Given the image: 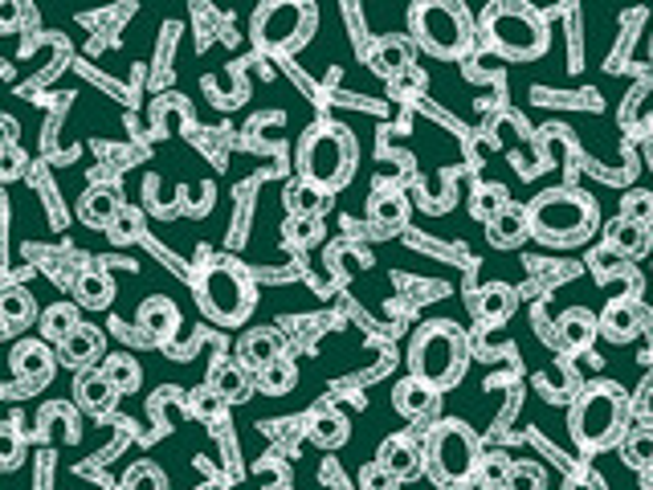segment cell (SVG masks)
<instances>
[{
    "mask_svg": "<svg viewBox=\"0 0 653 490\" xmlns=\"http://www.w3.org/2000/svg\"><path fill=\"white\" fill-rule=\"evenodd\" d=\"M507 453H482V466H478V482L486 490H503V482H507Z\"/></svg>",
    "mask_w": 653,
    "mask_h": 490,
    "instance_id": "cell-39",
    "label": "cell"
},
{
    "mask_svg": "<svg viewBox=\"0 0 653 490\" xmlns=\"http://www.w3.org/2000/svg\"><path fill=\"white\" fill-rule=\"evenodd\" d=\"M310 438H315V446H323V450H335V446H344L347 441V421L335 409L315 413V421H310Z\"/></svg>",
    "mask_w": 653,
    "mask_h": 490,
    "instance_id": "cell-33",
    "label": "cell"
},
{
    "mask_svg": "<svg viewBox=\"0 0 653 490\" xmlns=\"http://www.w3.org/2000/svg\"><path fill=\"white\" fill-rule=\"evenodd\" d=\"M21 462V434L17 421H0V470H13Z\"/></svg>",
    "mask_w": 653,
    "mask_h": 490,
    "instance_id": "cell-40",
    "label": "cell"
},
{
    "mask_svg": "<svg viewBox=\"0 0 653 490\" xmlns=\"http://www.w3.org/2000/svg\"><path fill=\"white\" fill-rule=\"evenodd\" d=\"M192 286H197L200 311L213 319V323H221V327H238V323H245L257 303L250 274H245L238 262H229V258H209V262H200Z\"/></svg>",
    "mask_w": 653,
    "mask_h": 490,
    "instance_id": "cell-5",
    "label": "cell"
},
{
    "mask_svg": "<svg viewBox=\"0 0 653 490\" xmlns=\"http://www.w3.org/2000/svg\"><path fill=\"white\" fill-rule=\"evenodd\" d=\"M466 356V332L457 323H450V319H433L425 327H417L413 344H409V376L425 380V385H433L441 393V388L462 380Z\"/></svg>",
    "mask_w": 653,
    "mask_h": 490,
    "instance_id": "cell-3",
    "label": "cell"
},
{
    "mask_svg": "<svg viewBox=\"0 0 653 490\" xmlns=\"http://www.w3.org/2000/svg\"><path fill=\"white\" fill-rule=\"evenodd\" d=\"M209 388H213L225 405H241V400L250 397L254 380H250V368H241L238 359H221V364H213V372H209Z\"/></svg>",
    "mask_w": 653,
    "mask_h": 490,
    "instance_id": "cell-21",
    "label": "cell"
},
{
    "mask_svg": "<svg viewBox=\"0 0 653 490\" xmlns=\"http://www.w3.org/2000/svg\"><path fill=\"white\" fill-rule=\"evenodd\" d=\"M617 446H621V458H625V466H633V470H645V466L653 462V425H629Z\"/></svg>",
    "mask_w": 653,
    "mask_h": 490,
    "instance_id": "cell-28",
    "label": "cell"
},
{
    "mask_svg": "<svg viewBox=\"0 0 653 490\" xmlns=\"http://www.w3.org/2000/svg\"><path fill=\"white\" fill-rule=\"evenodd\" d=\"M413 45H421L433 58H462L474 45V21L454 0H421L409 9Z\"/></svg>",
    "mask_w": 653,
    "mask_h": 490,
    "instance_id": "cell-7",
    "label": "cell"
},
{
    "mask_svg": "<svg viewBox=\"0 0 653 490\" xmlns=\"http://www.w3.org/2000/svg\"><path fill=\"white\" fill-rule=\"evenodd\" d=\"M621 221H633V226H653V192L645 188H633L629 197H621Z\"/></svg>",
    "mask_w": 653,
    "mask_h": 490,
    "instance_id": "cell-37",
    "label": "cell"
},
{
    "mask_svg": "<svg viewBox=\"0 0 653 490\" xmlns=\"http://www.w3.org/2000/svg\"><path fill=\"white\" fill-rule=\"evenodd\" d=\"M597 332L604 335V340H613V344H629V340H638V332H641L638 303H633V299H613V303L597 315Z\"/></svg>",
    "mask_w": 653,
    "mask_h": 490,
    "instance_id": "cell-14",
    "label": "cell"
},
{
    "mask_svg": "<svg viewBox=\"0 0 653 490\" xmlns=\"http://www.w3.org/2000/svg\"><path fill=\"white\" fill-rule=\"evenodd\" d=\"M110 490H123V487H110Z\"/></svg>",
    "mask_w": 653,
    "mask_h": 490,
    "instance_id": "cell-48",
    "label": "cell"
},
{
    "mask_svg": "<svg viewBox=\"0 0 653 490\" xmlns=\"http://www.w3.org/2000/svg\"><path fill=\"white\" fill-rule=\"evenodd\" d=\"M376 462L385 466V470H392L400 482H409V478H417L425 470V450H421L413 438L397 434V438H388L385 446H380V458H376Z\"/></svg>",
    "mask_w": 653,
    "mask_h": 490,
    "instance_id": "cell-15",
    "label": "cell"
},
{
    "mask_svg": "<svg viewBox=\"0 0 653 490\" xmlns=\"http://www.w3.org/2000/svg\"><path fill=\"white\" fill-rule=\"evenodd\" d=\"M74 393H78V405L91 413V417H107V413L115 409V400H119V393L110 388V380L103 376V368H82Z\"/></svg>",
    "mask_w": 653,
    "mask_h": 490,
    "instance_id": "cell-20",
    "label": "cell"
},
{
    "mask_svg": "<svg viewBox=\"0 0 653 490\" xmlns=\"http://www.w3.org/2000/svg\"><path fill=\"white\" fill-rule=\"evenodd\" d=\"M319 238V217H291L286 221V241L291 246H310Z\"/></svg>",
    "mask_w": 653,
    "mask_h": 490,
    "instance_id": "cell-42",
    "label": "cell"
},
{
    "mask_svg": "<svg viewBox=\"0 0 653 490\" xmlns=\"http://www.w3.org/2000/svg\"><path fill=\"white\" fill-rule=\"evenodd\" d=\"M625 434V388L613 380L588 385L572 405V438L584 450H609Z\"/></svg>",
    "mask_w": 653,
    "mask_h": 490,
    "instance_id": "cell-6",
    "label": "cell"
},
{
    "mask_svg": "<svg viewBox=\"0 0 653 490\" xmlns=\"http://www.w3.org/2000/svg\"><path fill=\"white\" fill-rule=\"evenodd\" d=\"M486 238H491V246H498V250H515V246H523V241L531 238V226H527V209H519V205H507V209H503L491 221Z\"/></svg>",
    "mask_w": 653,
    "mask_h": 490,
    "instance_id": "cell-23",
    "label": "cell"
},
{
    "mask_svg": "<svg viewBox=\"0 0 653 490\" xmlns=\"http://www.w3.org/2000/svg\"><path fill=\"white\" fill-rule=\"evenodd\" d=\"M103 347H107V335L98 332V327H94V323H78V327H74V332L66 335V340H62V344H57V364H66V368H91L94 359L103 356Z\"/></svg>",
    "mask_w": 653,
    "mask_h": 490,
    "instance_id": "cell-11",
    "label": "cell"
},
{
    "mask_svg": "<svg viewBox=\"0 0 653 490\" xmlns=\"http://www.w3.org/2000/svg\"><path fill=\"white\" fill-rule=\"evenodd\" d=\"M368 66H372L380 79L409 74V66H413V41L400 38V33H388V38H380L372 50H368Z\"/></svg>",
    "mask_w": 653,
    "mask_h": 490,
    "instance_id": "cell-12",
    "label": "cell"
},
{
    "mask_svg": "<svg viewBox=\"0 0 653 490\" xmlns=\"http://www.w3.org/2000/svg\"><path fill=\"white\" fill-rule=\"evenodd\" d=\"M638 475H641V487H645V490H653V462L645 466V470H638Z\"/></svg>",
    "mask_w": 653,
    "mask_h": 490,
    "instance_id": "cell-47",
    "label": "cell"
},
{
    "mask_svg": "<svg viewBox=\"0 0 653 490\" xmlns=\"http://www.w3.org/2000/svg\"><path fill=\"white\" fill-rule=\"evenodd\" d=\"M368 217H372V226L380 229V233H397V229L409 221V197H404L400 188L380 185L372 197H368Z\"/></svg>",
    "mask_w": 653,
    "mask_h": 490,
    "instance_id": "cell-17",
    "label": "cell"
},
{
    "mask_svg": "<svg viewBox=\"0 0 653 490\" xmlns=\"http://www.w3.org/2000/svg\"><path fill=\"white\" fill-rule=\"evenodd\" d=\"M438 388L425 385V380H417V376H404L397 388H392V405H397L400 417H409V421H421L429 413L438 409Z\"/></svg>",
    "mask_w": 653,
    "mask_h": 490,
    "instance_id": "cell-18",
    "label": "cell"
},
{
    "mask_svg": "<svg viewBox=\"0 0 653 490\" xmlns=\"http://www.w3.org/2000/svg\"><path fill=\"white\" fill-rule=\"evenodd\" d=\"M482 466V438L457 417H445L429 429L425 441V470L441 490H466L478 482Z\"/></svg>",
    "mask_w": 653,
    "mask_h": 490,
    "instance_id": "cell-4",
    "label": "cell"
},
{
    "mask_svg": "<svg viewBox=\"0 0 653 490\" xmlns=\"http://www.w3.org/2000/svg\"><path fill=\"white\" fill-rule=\"evenodd\" d=\"M123 490H168V475L156 462H135L119 482Z\"/></svg>",
    "mask_w": 653,
    "mask_h": 490,
    "instance_id": "cell-35",
    "label": "cell"
},
{
    "mask_svg": "<svg viewBox=\"0 0 653 490\" xmlns=\"http://www.w3.org/2000/svg\"><path fill=\"white\" fill-rule=\"evenodd\" d=\"M135 229H139V212H119V217H115V229H110V233H115L119 241H127V238L135 233Z\"/></svg>",
    "mask_w": 653,
    "mask_h": 490,
    "instance_id": "cell-45",
    "label": "cell"
},
{
    "mask_svg": "<svg viewBox=\"0 0 653 490\" xmlns=\"http://www.w3.org/2000/svg\"><path fill=\"white\" fill-rule=\"evenodd\" d=\"M327 205H331V192H323V188L307 185V180H294L286 188V209H291V217H319Z\"/></svg>",
    "mask_w": 653,
    "mask_h": 490,
    "instance_id": "cell-30",
    "label": "cell"
},
{
    "mask_svg": "<svg viewBox=\"0 0 653 490\" xmlns=\"http://www.w3.org/2000/svg\"><path fill=\"white\" fill-rule=\"evenodd\" d=\"M507 205H510L507 188H498V185H482L478 192L470 197V212H474L478 221H486V226H491L494 217H498V212L507 209Z\"/></svg>",
    "mask_w": 653,
    "mask_h": 490,
    "instance_id": "cell-34",
    "label": "cell"
},
{
    "mask_svg": "<svg viewBox=\"0 0 653 490\" xmlns=\"http://www.w3.org/2000/svg\"><path fill=\"white\" fill-rule=\"evenodd\" d=\"M515 306H519V294H515V286H507V282H491V286H482V291L474 294V311H478V319H486V323H507V319L515 315Z\"/></svg>",
    "mask_w": 653,
    "mask_h": 490,
    "instance_id": "cell-24",
    "label": "cell"
},
{
    "mask_svg": "<svg viewBox=\"0 0 653 490\" xmlns=\"http://www.w3.org/2000/svg\"><path fill=\"white\" fill-rule=\"evenodd\" d=\"M482 33L491 41V50L510 62H535L547 53L544 17L531 13L527 4H491L482 13Z\"/></svg>",
    "mask_w": 653,
    "mask_h": 490,
    "instance_id": "cell-8",
    "label": "cell"
},
{
    "mask_svg": "<svg viewBox=\"0 0 653 490\" xmlns=\"http://www.w3.org/2000/svg\"><path fill=\"white\" fill-rule=\"evenodd\" d=\"M21 17H25V9L17 0H0V33H13Z\"/></svg>",
    "mask_w": 653,
    "mask_h": 490,
    "instance_id": "cell-44",
    "label": "cell"
},
{
    "mask_svg": "<svg viewBox=\"0 0 653 490\" xmlns=\"http://www.w3.org/2000/svg\"><path fill=\"white\" fill-rule=\"evenodd\" d=\"M188 413H192V417H200V421H217V417H221V413H225V400L217 397L213 388L204 385V388H197V393H188Z\"/></svg>",
    "mask_w": 653,
    "mask_h": 490,
    "instance_id": "cell-38",
    "label": "cell"
},
{
    "mask_svg": "<svg viewBox=\"0 0 653 490\" xmlns=\"http://www.w3.org/2000/svg\"><path fill=\"white\" fill-rule=\"evenodd\" d=\"M315 4H303V0H274V4H262L254 13V41L270 53H294L303 50L315 33Z\"/></svg>",
    "mask_w": 653,
    "mask_h": 490,
    "instance_id": "cell-9",
    "label": "cell"
},
{
    "mask_svg": "<svg viewBox=\"0 0 653 490\" xmlns=\"http://www.w3.org/2000/svg\"><path fill=\"white\" fill-rule=\"evenodd\" d=\"M103 376H107L110 388H115L119 397H123V393H135V388L144 385V368H139V359L127 356V352L103 359Z\"/></svg>",
    "mask_w": 653,
    "mask_h": 490,
    "instance_id": "cell-29",
    "label": "cell"
},
{
    "mask_svg": "<svg viewBox=\"0 0 653 490\" xmlns=\"http://www.w3.org/2000/svg\"><path fill=\"white\" fill-rule=\"evenodd\" d=\"M254 380L262 393H270V397H282V393H291L294 380H298V368H294V359L278 356V359H270L266 368L254 372Z\"/></svg>",
    "mask_w": 653,
    "mask_h": 490,
    "instance_id": "cell-32",
    "label": "cell"
},
{
    "mask_svg": "<svg viewBox=\"0 0 653 490\" xmlns=\"http://www.w3.org/2000/svg\"><path fill=\"white\" fill-rule=\"evenodd\" d=\"M604 241L613 246L617 253H625V258H645L653 250V229L645 226H633V221H609L604 226Z\"/></svg>",
    "mask_w": 653,
    "mask_h": 490,
    "instance_id": "cell-25",
    "label": "cell"
},
{
    "mask_svg": "<svg viewBox=\"0 0 653 490\" xmlns=\"http://www.w3.org/2000/svg\"><path fill=\"white\" fill-rule=\"evenodd\" d=\"M597 315L584 311V306H572V311H564L560 323H556V340H560L564 352H584L592 340H597Z\"/></svg>",
    "mask_w": 653,
    "mask_h": 490,
    "instance_id": "cell-22",
    "label": "cell"
},
{
    "mask_svg": "<svg viewBox=\"0 0 653 490\" xmlns=\"http://www.w3.org/2000/svg\"><path fill=\"white\" fill-rule=\"evenodd\" d=\"M78 306L74 303H54L50 311H41V340L45 344H62L74 327H78Z\"/></svg>",
    "mask_w": 653,
    "mask_h": 490,
    "instance_id": "cell-31",
    "label": "cell"
},
{
    "mask_svg": "<svg viewBox=\"0 0 653 490\" xmlns=\"http://www.w3.org/2000/svg\"><path fill=\"white\" fill-rule=\"evenodd\" d=\"M119 212H123V200L115 192V185H91L78 200V217L86 229H110Z\"/></svg>",
    "mask_w": 653,
    "mask_h": 490,
    "instance_id": "cell-13",
    "label": "cell"
},
{
    "mask_svg": "<svg viewBox=\"0 0 653 490\" xmlns=\"http://www.w3.org/2000/svg\"><path fill=\"white\" fill-rule=\"evenodd\" d=\"M74 294H78L82 306L103 311V306H110V299H115V282H110L107 270L91 265V270H82V274H78V282H74Z\"/></svg>",
    "mask_w": 653,
    "mask_h": 490,
    "instance_id": "cell-26",
    "label": "cell"
},
{
    "mask_svg": "<svg viewBox=\"0 0 653 490\" xmlns=\"http://www.w3.org/2000/svg\"><path fill=\"white\" fill-rule=\"evenodd\" d=\"M57 368V356L50 352L45 340H25L13 347V372H17V388L21 393H38L50 385V376Z\"/></svg>",
    "mask_w": 653,
    "mask_h": 490,
    "instance_id": "cell-10",
    "label": "cell"
},
{
    "mask_svg": "<svg viewBox=\"0 0 653 490\" xmlns=\"http://www.w3.org/2000/svg\"><path fill=\"white\" fill-rule=\"evenodd\" d=\"M360 490H400V478L380 462H368L360 470Z\"/></svg>",
    "mask_w": 653,
    "mask_h": 490,
    "instance_id": "cell-41",
    "label": "cell"
},
{
    "mask_svg": "<svg viewBox=\"0 0 653 490\" xmlns=\"http://www.w3.org/2000/svg\"><path fill=\"white\" fill-rule=\"evenodd\" d=\"M17 144V123L9 115H0V152Z\"/></svg>",
    "mask_w": 653,
    "mask_h": 490,
    "instance_id": "cell-46",
    "label": "cell"
},
{
    "mask_svg": "<svg viewBox=\"0 0 653 490\" xmlns=\"http://www.w3.org/2000/svg\"><path fill=\"white\" fill-rule=\"evenodd\" d=\"M25 173V152L21 147H4L0 152V185H9V180H17V176Z\"/></svg>",
    "mask_w": 653,
    "mask_h": 490,
    "instance_id": "cell-43",
    "label": "cell"
},
{
    "mask_svg": "<svg viewBox=\"0 0 653 490\" xmlns=\"http://www.w3.org/2000/svg\"><path fill=\"white\" fill-rule=\"evenodd\" d=\"M503 490H547V470L535 462H510Z\"/></svg>",
    "mask_w": 653,
    "mask_h": 490,
    "instance_id": "cell-36",
    "label": "cell"
},
{
    "mask_svg": "<svg viewBox=\"0 0 653 490\" xmlns=\"http://www.w3.org/2000/svg\"><path fill=\"white\" fill-rule=\"evenodd\" d=\"M356 159L360 147L344 123H315L298 139V176L323 192L344 188L356 176Z\"/></svg>",
    "mask_w": 653,
    "mask_h": 490,
    "instance_id": "cell-1",
    "label": "cell"
},
{
    "mask_svg": "<svg viewBox=\"0 0 653 490\" xmlns=\"http://www.w3.org/2000/svg\"><path fill=\"white\" fill-rule=\"evenodd\" d=\"M282 356V335L274 327H250L238 344V364L250 372H262L270 359Z\"/></svg>",
    "mask_w": 653,
    "mask_h": 490,
    "instance_id": "cell-16",
    "label": "cell"
},
{
    "mask_svg": "<svg viewBox=\"0 0 653 490\" xmlns=\"http://www.w3.org/2000/svg\"><path fill=\"white\" fill-rule=\"evenodd\" d=\"M139 327H144L147 340H156V344H168L176 335V327H180V311H176L172 299H164V294H156V299H147L144 306H139V319H135Z\"/></svg>",
    "mask_w": 653,
    "mask_h": 490,
    "instance_id": "cell-19",
    "label": "cell"
},
{
    "mask_svg": "<svg viewBox=\"0 0 653 490\" xmlns=\"http://www.w3.org/2000/svg\"><path fill=\"white\" fill-rule=\"evenodd\" d=\"M38 315V303H33V294L25 286H0V323L17 332V327H25L29 319Z\"/></svg>",
    "mask_w": 653,
    "mask_h": 490,
    "instance_id": "cell-27",
    "label": "cell"
},
{
    "mask_svg": "<svg viewBox=\"0 0 653 490\" xmlns=\"http://www.w3.org/2000/svg\"><path fill=\"white\" fill-rule=\"evenodd\" d=\"M527 226L547 246H580L597 229V200L584 188H547L527 205Z\"/></svg>",
    "mask_w": 653,
    "mask_h": 490,
    "instance_id": "cell-2",
    "label": "cell"
}]
</instances>
